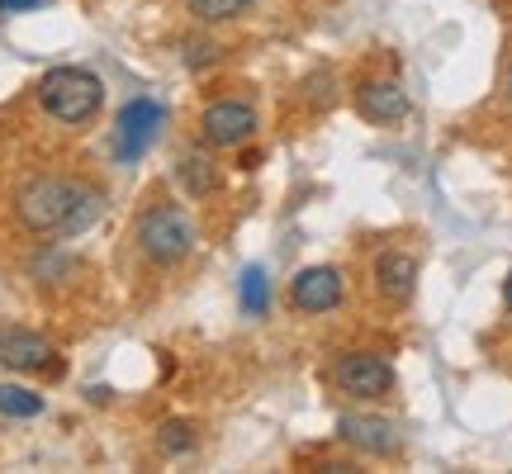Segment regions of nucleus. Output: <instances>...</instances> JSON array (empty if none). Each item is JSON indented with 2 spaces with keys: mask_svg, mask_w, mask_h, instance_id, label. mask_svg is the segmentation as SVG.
Wrapping results in <instances>:
<instances>
[{
  "mask_svg": "<svg viewBox=\"0 0 512 474\" xmlns=\"http://www.w3.org/2000/svg\"><path fill=\"white\" fill-rule=\"evenodd\" d=\"M15 214L19 223L38 237H81L91 233L100 214H105V195L91 181H76V176H34V181L19 185L15 195Z\"/></svg>",
  "mask_w": 512,
  "mask_h": 474,
  "instance_id": "nucleus-1",
  "label": "nucleus"
},
{
  "mask_svg": "<svg viewBox=\"0 0 512 474\" xmlns=\"http://www.w3.org/2000/svg\"><path fill=\"white\" fill-rule=\"evenodd\" d=\"M38 105L53 114L57 124L81 128L91 124L100 105H105V81L86 67H53V72L38 81Z\"/></svg>",
  "mask_w": 512,
  "mask_h": 474,
  "instance_id": "nucleus-2",
  "label": "nucleus"
},
{
  "mask_svg": "<svg viewBox=\"0 0 512 474\" xmlns=\"http://www.w3.org/2000/svg\"><path fill=\"white\" fill-rule=\"evenodd\" d=\"M138 247L152 266H181L185 256L195 252V223L181 204H147L138 214Z\"/></svg>",
  "mask_w": 512,
  "mask_h": 474,
  "instance_id": "nucleus-3",
  "label": "nucleus"
},
{
  "mask_svg": "<svg viewBox=\"0 0 512 474\" xmlns=\"http://www.w3.org/2000/svg\"><path fill=\"white\" fill-rule=\"evenodd\" d=\"M166 124V110L152 100V95H138V100H128L119 119H114V157L119 162H138L147 157V147L157 143V133Z\"/></svg>",
  "mask_w": 512,
  "mask_h": 474,
  "instance_id": "nucleus-4",
  "label": "nucleus"
},
{
  "mask_svg": "<svg viewBox=\"0 0 512 474\" xmlns=\"http://www.w3.org/2000/svg\"><path fill=\"white\" fill-rule=\"evenodd\" d=\"M332 384L351 399H380V394L394 389V365L375 356V351H347L332 365Z\"/></svg>",
  "mask_w": 512,
  "mask_h": 474,
  "instance_id": "nucleus-5",
  "label": "nucleus"
},
{
  "mask_svg": "<svg viewBox=\"0 0 512 474\" xmlns=\"http://www.w3.org/2000/svg\"><path fill=\"white\" fill-rule=\"evenodd\" d=\"M0 365L19 370V375H57L62 370L57 347L43 332H29V328H0Z\"/></svg>",
  "mask_w": 512,
  "mask_h": 474,
  "instance_id": "nucleus-6",
  "label": "nucleus"
},
{
  "mask_svg": "<svg viewBox=\"0 0 512 474\" xmlns=\"http://www.w3.org/2000/svg\"><path fill=\"white\" fill-rule=\"evenodd\" d=\"M337 437L366 451V456H394L403 446V432L394 418H380V413H342L337 418Z\"/></svg>",
  "mask_w": 512,
  "mask_h": 474,
  "instance_id": "nucleus-7",
  "label": "nucleus"
},
{
  "mask_svg": "<svg viewBox=\"0 0 512 474\" xmlns=\"http://www.w3.org/2000/svg\"><path fill=\"white\" fill-rule=\"evenodd\" d=\"M200 133L209 147H238L256 133V110L247 100H214L200 114Z\"/></svg>",
  "mask_w": 512,
  "mask_h": 474,
  "instance_id": "nucleus-8",
  "label": "nucleus"
},
{
  "mask_svg": "<svg viewBox=\"0 0 512 474\" xmlns=\"http://www.w3.org/2000/svg\"><path fill=\"white\" fill-rule=\"evenodd\" d=\"M290 299L294 309L304 313H328L342 304V271L337 266H304L290 280Z\"/></svg>",
  "mask_w": 512,
  "mask_h": 474,
  "instance_id": "nucleus-9",
  "label": "nucleus"
},
{
  "mask_svg": "<svg viewBox=\"0 0 512 474\" xmlns=\"http://www.w3.org/2000/svg\"><path fill=\"white\" fill-rule=\"evenodd\" d=\"M356 110L366 114L370 124H399V119H408L413 100H408V91L399 81H366L356 91Z\"/></svg>",
  "mask_w": 512,
  "mask_h": 474,
  "instance_id": "nucleus-10",
  "label": "nucleus"
},
{
  "mask_svg": "<svg viewBox=\"0 0 512 474\" xmlns=\"http://www.w3.org/2000/svg\"><path fill=\"white\" fill-rule=\"evenodd\" d=\"M375 280H380V294L389 304H408L418 290V261L408 252H384L375 261Z\"/></svg>",
  "mask_w": 512,
  "mask_h": 474,
  "instance_id": "nucleus-11",
  "label": "nucleus"
},
{
  "mask_svg": "<svg viewBox=\"0 0 512 474\" xmlns=\"http://www.w3.org/2000/svg\"><path fill=\"white\" fill-rule=\"evenodd\" d=\"M0 413L5 418H38L43 413V394L19 389V384H0Z\"/></svg>",
  "mask_w": 512,
  "mask_h": 474,
  "instance_id": "nucleus-12",
  "label": "nucleus"
},
{
  "mask_svg": "<svg viewBox=\"0 0 512 474\" xmlns=\"http://www.w3.org/2000/svg\"><path fill=\"white\" fill-rule=\"evenodd\" d=\"M176 176H181V185L190 190V195H214V185H219V176H214V166L204 162V157H185L181 166H176Z\"/></svg>",
  "mask_w": 512,
  "mask_h": 474,
  "instance_id": "nucleus-13",
  "label": "nucleus"
},
{
  "mask_svg": "<svg viewBox=\"0 0 512 474\" xmlns=\"http://www.w3.org/2000/svg\"><path fill=\"white\" fill-rule=\"evenodd\" d=\"M242 309L252 313V318H261V313L271 309V290H266V271L261 266L242 271Z\"/></svg>",
  "mask_w": 512,
  "mask_h": 474,
  "instance_id": "nucleus-14",
  "label": "nucleus"
},
{
  "mask_svg": "<svg viewBox=\"0 0 512 474\" xmlns=\"http://www.w3.org/2000/svg\"><path fill=\"white\" fill-rule=\"evenodd\" d=\"M252 0H190V15L200 24H223V19H238Z\"/></svg>",
  "mask_w": 512,
  "mask_h": 474,
  "instance_id": "nucleus-15",
  "label": "nucleus"
},
{
  "mask_svg": "<svg viewBox=\"0 0 512 474\" xmlns=\"http://www.w3.org/2000/svg\"><path fill=\"white\" fill-rule=\"evenodd\" d=\"M157 441H162L166 456H185V451H195V432H190V422H166Z\"/></svg>",
  "mask_w": 512,
  "mask_h": 474,
  "instance_id": "nucleus-16",
  "label": "nucleus"
},
{
  "mask_svg": "<svg viewBox=\"0 0 512 474\" xmlns=\"http://www.w3.org/2000/svg\"><path fill=\"white\" fill-rule=\"evenodd\" d=\"M43 0H0V15H19V10H38Z\"/></svg>",
  "mask_w": 512,
  "mask_h": 474,
  "instance_id": "nucleus-17",
  "label": "nucleus"
},
{
  "mask_svg": "<svg viewBox=\"0 0 512 474\" xmlns=\"http://www.w3.org/2000/svg\"><path fill=\"white\" fill-rule=\"evenodd\" d=\"M503 299H508V313H512V271H508V280H503Z\"/></svg>",
  "mask_w": 512,
  "mask_h": 474,
  "instance_id": "nucleus-18",
  "label": "nucleus"
},
{
  "mask_svg": "<svg viewBox=\"0 0 512 474\" xmlns=\"http://www.w3.org/2000/svg\"><path fill=\"white\" fill-rule=\"evenodd\" d=\"M503 95H508V105H512V72H508V81H503Z\"/></svg>",
  "mask_w": 512,
  "mask_h": 474,
  "instance_id": "nucleus-19",
  "label": "nucleus"
}]
</instances>
